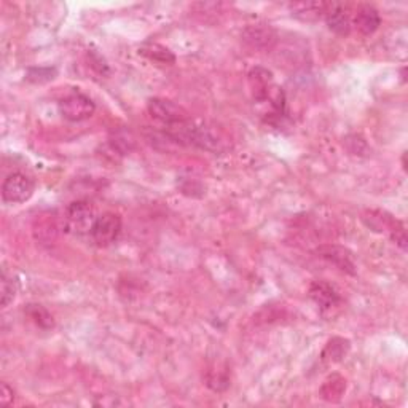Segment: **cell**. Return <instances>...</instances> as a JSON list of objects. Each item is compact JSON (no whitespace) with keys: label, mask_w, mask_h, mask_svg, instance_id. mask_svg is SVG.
<instances>
[{"label":"cell","mask_w":408,"mask_h":408,"mask_svg":"<svg viewBox=\"0 0 408 408\" xmlns=\"http://www.w3.org/2000/svg\"><path fill=\"white\" fill-rule=\"evenodd\" d=\"M354 26L362 36H372L381 26L380 11L370 4L359 5L354 15Z\"/></svg>","instance_id":"obj_11"},{"label":"cell","mask_w":408,"mask_h":408,"mask_svg":"<svg viewBox=\"0 0 408 408\" xmlns=\"http://www.w3.org/2000/svg\"><path fill=\"white\" fill-rule=\"evenodd\" d=\"M15 400V390L11 389L7 383H2V388H0V405L8 407L13 404Z\"/></svg>","instance_id":"obj_25"},{"label":"cell","mask_w":408,"mask_h":408,"mask_svg":"<svg viewBox=\"0 0 408 408\" xmlns=\"http://www.w3.org/2000/svg\"><path fill=\"white\" fill-rule=\"evenodd\" d=\"M109 142L112 150L118 151L120 155L131 154L134 147H136V137H134V134L130 130H126V128H120V130L110 134Z\"/></svg>","instance_id":"obj_18"},{"label":"cell","mask_w":408,"mask_h":408,"mask_svg":"<svg viewBox=\"0 0 408 408\" xmlns=\"http://www.w3.org/2000/svg\"><path fill=\"white\" fill-rule=\"evenodd\" d=\"M346 393V380L343 378L340 373H332L320 384L319 394L325 402H330V404H336L343 399V395Z\"/></svg>","instance_id":"obj_13"},{"label":"cell","mask_w":408,"mask_h":408,"mask_svg":"<svg viewBox=\"0 0 408 408\" xmlns=\"http://www.w3.org/2000/svg\"><path fill=\"white\" fill-rule=\"evenodd\" d=\"M16 292H18V281L13 276H8L7 273H4L2 281H0V294H2L4 308H7L15 300Z\"/></svg>","instance_id":"obj_20"},{"label":"cell","mask_w":408,"mask_h":408,"mask_svg":"<svg viewBox=\"0 0 408 408\" xmlns=\"http://www.w3.org/2000/svg\"><path fill=\"white\" fill-rule=\"evenodd\" d=\"M327 4L324 2H295L289 5L290 13L301 21H318L324 18Z\"/></svg>","instance_id":"obj_15"},{"label":"cell","mask_w":408,"mask_h":408,"mask_svg":"<svg viewBox=\"0 0 408 408\" xmlns=\"http://www.w3.org/2000/svg\"><path fill=\"white\" fill-rule=\"evenodd\" d=\"M95 110L96 104L93 102V99L80 91H74L60 101L61 115L67 121H74V123L91 118L95 115Z\"/></svg>","instance_id":"obj_4"},{"label":"cell","mask_w":408,"mask_h":408,"mask_svg":"<svg viewBox=\"0 0 408 408\" xmlns=\"http://www.w3.org/2000/svg\"><path fill=\"white\" fill-rule=\"evenodd\" d=\"M139 53L144 57H147L149 61L161 64V66H172V64H176V55L168 46L156 42H145L139 48Z\"/></svg>","instance_id":"obj_14"},{"label":"cell","mask_w":408,"mask_h":408,"mask_svg":"<svg viewBox=\"0 0 408 408\" xmlns=\"http://www.w3.org/2000/svg\"><path fill=\"white\" fill-rule=\"evenodd\" d=\"M324 20L327 22L329 29L336 36L340 37H346L351 34V26L353 21L349 18V13L345 5L341 4H327V8H325V15Z\"/></svg>","instance_id":"obj_9"},{"label":"cell","mask_w":408,"mask_h":408,"mask_svg":"<svg viewBox=\"0 0 408 408\" xmlns=\"http://www.w3.org/2000/svg\"><path fill=\"white\" fill-rule=\"evenodd\" d=\"M310 297L322 311L334 310L341 303V297L336 289L325 281H313L310 285Z\"/></svg>","instance_id":"obj_10"},{"label":"cell","mask_w":408,"mask_h":408,"mask_svg":"<svg viewBox=\"0 0 408 408\" xmlns=\"http://www.w3.org/2000/svg\"><path fill=\"white\" fill-rule=\"evenodd\" d=\"M241 39L249 48L255 51H270L278 43V32L270 25L257 22L244 29Z\"/></svg>","instance_id":"obj_7"},{"label":"cell","mask_w":408,"mask_h":408,"mask_svg":"<svg viewBox=\"0 0 408 408\" xmlns=\"http://www.w3.org/2000/svg\"><path fill=\"white\" fill-rule=\"evenodd\" d=\"M34 231H36L37 240L50 243V241L55 240V236L57 233V226H56L53 219L46 217L45 220H42V222H39V225L36 226V230H34Z\"/></svg>","instance_id":"obj_23"},{"label":"cell","mask_w":408,"mask_h":408,"mask_svg":"<svg viewBox=\"0 0 408 408\" xmlns=\"http://www.w3.org/2000/svg\"><path fill=\"white\" fill-rule=\"evenodd\" d=\"M99 215H96L95 208L88 200H77L71 203L66 209V215H64V224L66 229L74 233V235H86L90 233Z\"/></svg>","instance_id":"obj_2"},{"label":"cell","mask_w":408,"mask_h":408,"mask_svg":"<svg viewBox=\"0 0 408 408\" xmlns=\"http://www.w3.org/2000/svg\"><path fill=\"white\" fill-rule=\"evenodd\" d=\"M121 233V217L115 212H104L99 215L91 230L93 243L97 247H109L118 240Z\"/></svg>","instance_id":"obj_6"},{"label":"cell","mask_w":408,"mask_h":408,"mask_svg":"<svg viewBox=\"0 0 408 408\" xmlns=\"http://www.w3.org/2000/svg\"><path fill=\"white\" fill-rule=\"evenodd\" d=\"M362 222L367 229L375 233H384L402 250H407L405 225L399 219H395L393 214L381 211V209H367L362 214Z\"/></svg>","instance_id":"obj_1"},{"label":"cell","mask_w":408,"mask_h":408,"mask_svg":"<svg viewBox=\"0 0 408 408\" xmlns=\"http://www.w3.org/2000/svg\"><path fill=\"white\" fill-rule=\"evenodd\" d=\"M204 380H206L209 389L215 390V393H224L230 386L229 367H226V364H214L212 367H209Z\"/></svg>","instance_id":"obj_17"},{"label":"cell","mask_w":408,"mask_h":408,"mask_svg":"<svg viewBox=\"0 0 408 408\" xmlns=\"http://www.w3.org/2000/svg\"><path fill=\"white\" fill-rule=\"evenodd\" d=\"M345 145L349 154L353 155L367 156L370 154L369 144H367V141L360 134H349V136L345 137Z\"/></svg>","instance_id":"obj_22"},{"label":"cell","mask_w":408,"mask_h":408,"mask_svg":"<svg viewBox=\"0 0 408 408\" xmlns=\"http://www.w3.org/2000/svg\"><path fill=\"white\" fill-rule=\"evenodd\" d=\"M147 109L149 114L151 115V118L158 120L160 123L165 126H171V125H177L182 123V121L191 120L190 115L186 110L179 106L171 99H165V97H151L147 102Z\"/></svg>","instance_id":"obj_5"},{"label":"cell","mask_w":408,"mask_h":408,"mask_svg":"<svg viewBox=\"0 0 408 408\" xmlns=\"http://www.w3.org/2000/svg\"><path fill=\"white\" fill-rule=\"evenodd\" d=\"M36 191V182L25 172H11L2 184V198L5 203L22 204L29 201Z\"/></svg>","instance_id":"obj_3"},{"label":"cell","mask_w":408,"mask_h":408,"mask_svg":"<svg viewBox=\"0 0 408 408\" xmlns=\"http://www.w3.org/2000/svg\"><path fill=\"white\" fill-rule=\"evenodd\" d=\"M57 71L55 67H31L26 72V80L31 83H48V81L55 80Z\"/></svg>","instance_id":"obj_21"},{"label":"cell","mask_w":408,"mask_h":408,"mask_svg":"<svg viewBox=\"0 0 408 408\" xmlns=\"http://www.w3.org/2000/svg\"><path fill=\"white\" fill-rule=\"evenodd\" d=\"M88 57H90L91 67L95 69V71H96L97 74H101V75H107V74H109V66H107V62L104 61V57H102L101 55L95 53V51H90V53H88Z\"/></svg>","instance_id":"obj_24"},{"label":"cell","mask_w":408,"mask_h":408,"mask_svg":"<svg viewBox=\"0 0 408 408\" xmlns=\"http://www.w3.org/2000/svg\"><path fill=\"white\" fill-rule=\"evenodd\" d=\"M318 254L349 276H355V273H358L354 254L348 247L338 246V244H324V246L318 247Z\"/></svg>","instance_id":"obj_8"},{"label":"cell","mask_w":408,"mask_h":408,"mask_svg":"<svg viewBox=\"0 0 408 408\" xmlns=\"http://www.w3.org/2000/svg\"><path fill=\"white\" fill-rule=\"evenodd\" d=\"M349 349H351V341L341 336H334L327 341L320 358L327 364H336L346 358Z\"/></svg>","instance_id":"obj_16"},{"label":"cell","mask_w":408,"mask_h":408,"mask_svg":"<svg viewBox=\"0 0 408 408\" xmlns=\"http://www.w3.org/2000/svg\"><path fill=\"white\" fill-rule=\"evenodd\" d=\"M249 88L252 93V97L255 102H261L265 99L266 91L270 90V86L275 83L273 81V72L268 71L265 67H254L249 72Z\"/></svg>","instance_id":"obj_12"},{"label":"cell","mask_w":408,"mask_h":408,"mask_svg":"<svg viewBox=\"0 0 408 408\" xmlns=\"http://www.w3.org/2000/svg\"><path fill=\"white\" fill-rule=\"evenodd\" d=\"M26 316L32 320L37 327L43 330H51L55 327V319L45 306L37 305V303H29L25 308Z\"/></svg>","instance_id":"obj_19"}]
</instances>
